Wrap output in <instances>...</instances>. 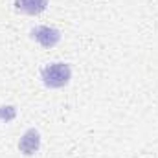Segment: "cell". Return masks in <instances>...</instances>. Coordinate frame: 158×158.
I'll use <instances>...</instances> for the list:
<instances>
[{"mask_svg":"<svg viewBox=\"0 0 158 158\" xmlns=\"http://www.w3.org/2000/svg\"><path fill=\"white\" fill-rule=\"evenodd\" d=\"M40 77L50 88H63L72 77V70L66 63H52L40 70Z\"/></svg>","mask_w":158,"mask_h":158,"instance_id":"cell-1","label":"cell"},{"mask_svg":"<svg viewBox=\"0 0 158 158\" xmlns=\"http://www.w3.org/2000/svg\"><path fill=\"white\" fill-rule=\"evenodd\" d=\"M31 37L44 48H52L61 40V33L55 28H48V26H37L31 30Z\"/></svg>","mask_w":158,"mask_h":158,"instance_id":"cell-2","label":"cell"},{"mask_svg":"<svg viewBox=\"0 0 158 158\" xmlns=\"http://www.w3.org/2000/svg\"><path fill=\"white\" fill-rule=\"evenodd\" d=\"M40 147V134L39 131H35V129H28L24 134H22V138H20V142H19V149H20V153H24V155H35L37 151H39Z\"/></svg>","mask_w":158,"mask_h":158,"instance_id":"cell-3","label":"cell"},{"mask_svg":"<svg viewBox=\"0 0 158 158\" xmlns=\"http://www.w3.org/2000/svg\"><path fill=\"white\" fill-rule=\"evenodd\" d=\"M48 0H15L17 11H22L26 15H39L46 9Z\"/></svg>","mask_w":158,"mask_h":158,"instance_id":"cell-4","label":"cell"}]
</instances>
